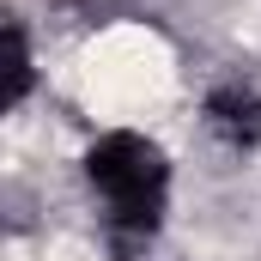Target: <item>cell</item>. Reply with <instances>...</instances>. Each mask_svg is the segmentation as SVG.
Here are the masks:
<instances>
[{
	"label": "cell",
	"mask_w": 261,
	"mask_h": 261,
	"mask_svg": "<svg viewBox=\"0 0 261 261\" xmlns=\"http://www.w3.org/2000/svg\"><path fill=\"white\" fill-rule=\"evenodd\" d=\"M85 176L91 189L110 200V243L122 261H140L152 231H158V213H164V189H170V164L152 140L140 134H103L91 152H85Z\"/></svg>",
	"instance_id": "cell-1"
},
{
	"label": "cell",
	"mask_w": 261,
	"mask_h": 261,
	"mask_svg": "<svg viewBox=\"0 0 261 261\" xmlns=\"http://www.w3.org/2000/svg\"><path fill=\"white\" fill-rule=\"evenodd\" d=\"M206 128L225 146H237V152L261 146V79H249V73L219 79L213 97H206Z\"/></svg>",
	"instance_id": "cell-2"
},
{
	"label": "cell",
	"mask_w": 261,
	"mask_h": 261,
	"mask_svg": "<svg viewBox=\"0 0 261 261\" xmlns=\"http://www.w3.org/2000/svg\"><path fill=\"white\" fill-rule=\"evenodd\" d=\"M31 91V43H24V24L6 18V103H18Z\"/></svg>",
	"instance_id": "cell-3"
}]
</instances>
